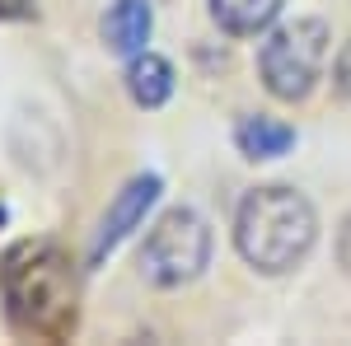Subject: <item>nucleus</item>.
<instances>
[{"instance_id": "obj_2", "label": "nucleus", "mask_w": 351, "mask_h": 346, "mask_svg": "<svg viewBox=\"0 0 351 346\" xmlns=\"http://www.w3.org/2000/svg\"><path fill=\"white\" fill-rule=\"evenodd\" d=\"M314 239H319V215L295 187H253L234 211V248L263 276H281L300 267Z\"/></svg>"}, {"instance_id": "obj_11", "label": "nucleus", "mask_w": 351, "mask_h": 346, "mask_svg": "<svg viewBox=\"0 0 351 346\" xmlns=\"http://www.w3.org/2000/svg\"><path fill=\"white\" fill-rule=\"evenodd\" d=\"M33 0H0V19H28Z\"/></svg>"}, {"instance_id": "obj_10", "label": "nucleus", "mask_w": 351, "mask_h": 346, "mask_svg": "<svg viewBox=\"0 0 351 346\" xmlns=\"http://www.w3.org/2000/svg\"><path fill=\"white\" fill-rule=\"evenodd\" d=\"M332 75H337V94H342V99H351V42L342 47L337 66H332Z\"/></svg>"}, {"instance_id": "obj_8", "label": "nucleus", "mask_w": 351, "mask_h": 346, "mask_svg": "<svg viewBox=\"0 0 351 346\" xmlns=\"http://www.w3.org/2000/svg\"><path fill=\"white\" fill-rule=\"evenodd\" d=\"M127 94H132V103H141V108L169 103V94H173V66L155 52H136L132 61H127Z\"/></svg>"}, {"instance_id": "obj_3", "label": "nucleus", "mask_w": 351, "mask_h": 346, "mask_svg": "<svg viewBox=\"0 0 351 346\" xmlns=\"http://www.w3.org/2000/svg\"><path fill=\"white\" fill-rule=\"evenodd\" d=\"M328 47H332V33L324 19H295V24L276 28L258 52V75L267 84V94L281 103L309 99L324 75Z\"/></svg>"}, {"instance_id": "obj_6", "label": "nucleus", "mask_w": 351, "mask_h": 346, "mask_svg": "<svg viewBox=\"0 0 351 346\" xmlns=\"http://www.w3.org/2000/svg\"><path fill=\"white\" fill-rule=\"evenodd\" d=\"M150 28H155V10H150V0H112L108 10H104V19H99L104 47H108L112 56L145 52Z\"/></svg>"}, {"instance_id": "obj_1", "label": "nucleus", "mask_w": 351, "mask_h": 346, "mask_svg": "<svg viewBox=\"0 0 351 346\" xmlns=\"http://www.w3.org/2000/svg\"><path fill=\"white\" fill-rule=\"evenodd\" d=\"M0 291L10 323L28 337H47L61 342L66 332H75V271L66 262V253L52 243H14L0 262Z\"/></svg>"}, {"instance_id": "obj_9", "label": "nucleus", "mask_w": 351, "mask_h": 346, "mask_svg": "<svg viewBox=\"0 0 351 346\" xmlns=\"http://www.w3.org/2000/svg\"><path fill=\"white\" fill-rule=\"evenodd\" d=\"M276 14H281V0H211V19L230 38H253V33L271 28Z\"/></svg>"}, {"instance_id": "obj_13", "label": "nucleus", "mask_w": 351, "mask_h": 346, "mask_svg": "<svg viewBox=\"0 0 351 346\" xmlns=\"http://www.w3.org/2000/svg\"><path fill=\"white\" fill-rule=\"evenodd\" d=\"M0 220H5V211H0Z\"/></svg>"}, {"instance_id": "obj_4", "label": "nucleus", "mask_w": 351, "mask_h": 346, "mask_svg": "<svg viewBox=\"0 0 351 346\" xmlns=\"http://www.w3.org/2000/svg\"><path fill=\"white\" fill-rule=\"evenodd\" d=\"M206 262H211V230H206L202 215L183 211V206L164 211L141 243V276L160 291L197 281Z\"/></svg>"}, {"instance_id": "obj_12", "label": "nucleus", "mask_w": 351, "mask_h": 346, "mask_svg": "<svg viewBox=\"0 0 351 346\" xmlns=\"http://www.w3.org/2000/svg\"><path fill=\"white\" fill-rule=\"evenodd\" d=\"M342 267L351 271V220H347V230H342Z\"/></svg>"}, {"instance_id": "obj_7", "label": "nucleus", "mask_w": 351, "mask_h": 346, "mask_svg": "<svg viewBox=\"0 0 351 346\" xmlns=\"http://www.w3.org/2000/svg\"><path fill=\"white\" fill-rule=\"evenodd\" d=\"M234 145H239L243 160H281L295 145V127L263 117V112H248V117L234 122Z\"/></svg>"}, {"instance_id": "obj_5", "label": "nucleus", "mask_w": 351, "mask_h": 346, "mask_svg": "<svg viewBox=\"0 0 351 346\" xmlns=\"http://www.w3.org/2000/svg\"><path fill=\"white\" fill-rule=\"evenodd\" d=\"M155 197H160V178L155 173H141L132 183L117 192V201H112V211L104 215V225H99V234H94V248H89V262H99L104 253H112L117 243L132 234L136 225L145 220V211L155 206Z\"/></svg>"}]
</instances>
